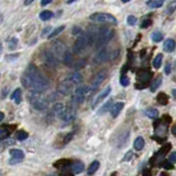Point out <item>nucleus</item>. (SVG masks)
I'll return each instance as SVG.
<instances>
[{
    "instance_id": "9b49d317",
    "label": "nucleus",
    "mask_w": 176,
    "mask_h": 176,
    "mask_svg": "<svg viewBox=\"0 0 176 176\" xmlns=\"http://www.w3.org/2000/svg\"><path fill=\"white\" fill-rule=\"evenodd\" d=\"M58 91L63 94L64 96H68L73 91V83L69 79H65L58 85Z\"/></svg>"
},
{
    "instance_id": "f8f14e48",
    "label": "nucleus",
    "mask_w": 176,
    "mask_h": 176,
    "mask_svg": "<svg viewBox=\"0 0 176 176\" xmlns=\"http://www.w3.org/2000/svg\"><path fill=\"white\" fill-rule=\"evenodd\" d=\"M105 78H106V73L105 72H99L98 74L95 76V78L92 79V81H91V86L89 87L90 92L97 90V88H98L99 86L101 85V83L105 80Z\"/></svg>"
},
{
    "instance_id": "f3484780",
    "label": "nucleus",
    "mask_w": 176,
    "mask_h": 176,
    "mask_svg": "<svg viewBox=\"0 0 176 176\" xmlns=\"http://www.w3.org/2000/svg\"><path fill=\"white\" fill-rule=\"evenodd\" d=\"M13 130V127H9V125H1L0 127V141L7 139L10 135L11 131Z\"/></svg>"
},
{
    "instance_id": "e433bc0d",
    "label": "nucleus",
    "mask_w": 176,
    "mask_h": 176,
    "mask_svg": "<svg viewBox=\"0 0 176 176\" xmlns=\"http://www.w3.org/2000/svg\"><path fill=\"white\" fill-rule=\"evenodd\" d=\"M120 84L122 86H124V87H127V86L130 84L129 77H128L127 75H122V76H121V78H120Z\"/></svg>"
},
{
    "instance_id": "3c124183",
    "label": "nucleus",
    "mask_w": 176,
    "mask_h": 176,
    "mask_svg": "<svg viewBox=\"0 0 176 176\" xmlns=\"http://www.w3.org/2000/svg\"><path fill=\"white\" fill-rule=\"evenodd\" d=\"M172 132H173V134H175L176 135V125H174L173 129H172Z\"/></svg>"
},
{
    "instance_id": "09e8293b",
    "label": "nucleus",
    "mask_w": 176,
    "mask_h": 176,
    "mask_svg": "<svg viewBox=\"0 0 176 176\" xmlns=\"http://www.w3.org/2000/svg\"><path fill=\"white\" fill-rule=\"evenodd\" d=\"M165 73H166V74H169V73H171V67H169L168 64H167L166 67H165Z\"/></svg>"
},
{
    "instance_id": "58836bf2",
    "label": "nucleus",
    "mask_w": 176,
    "mask_h": 176,
    "mask_svg": "<svg viewBox=\"0 0 176 176\" xmlns=\"http://www.w3.org/2000/svg\"><path fill=\"white\" fill-rule=\"evenodd\" d=\"M136 21H138V19H136L134 15H129L128 19H127L128 24H130V25H134V24L136 23Z\"/></svg>"
},
{
    "instance_id": "a19ab883",
    "label": "nucleus",
    "mask_w": 176,
    "mask_h": 176,
    "mask_svg": "<svg viewBox=\"0 0 176 176\" xmlns=\"http://www.w3.org/2000/svg\"><path fill=\"white\" fill-rule=\"evenodd\" d=\"M163 167H164L165 169H173L174 165L172 164L171 162H168V161H165V162L163 163Z\"/></svg>"
},
{
    "instance_id": "4be33fe9",
    "label": "nucleus",
    "mask_w": 176,
    "mask_h": 176,
    "mask_svg": "<svg viewBox=\"0 0 176 176\" xmlns=\"http://www.w3.org/2000/svg\"><path fill=\"white\" fill-rule=\"evenodd\" d=\"M63 62L65 65H67V66H73V62H74V58H73V54L72 53L69 52V51H67L66 52V54H65V56H64V58H63Z\"/></svg>"
},
{
    "instance_id": "0eeeda50",
    "label": "nucleus",
    "mask_w": 176,
    "mask_h": 176,
    "mask_svg": "<svg viewBox=\"0 0 176 176\" xmlns=\"http://www.w3.org/2000/svg\"><path fill=\"white\" fill-rule=\"evenodd\" d=\"M89 44V40H88L87 34H81L79 36H77L76 41L74 44V52L75 53H80L81 51H84Z\"/></svg>"
},
{
    "instance_id": "c9c22d12",
    "label": "nucleus",
    "mask_w": 176,
    "mask_h": 176,
    "mask_svg": "<svg viewBox=\"0 0 176 176\" xmlns=\"http://www.w3.org/2000/svg\"><path fill=\"white\" fill-rule=\"evenodd\" d=\"M167 100H168V98H167L166 95L163 94V92H161V94L157 96V101H158L160 103H162V105H166V103H167Z\"/></svg>"
},
{
    "instance_id": "6e6d98bb",
    "label": "nucleus",
    "mask_w": 176,
    "mask_h": 176,
    "mask_svg": "<svg viewBox=\"0 0 176 176\" xmlns=\"http://www.w3.org/2000/svg\"><path fill=\"white\" fill-rule=\"evenodd\" d=\"M47 176H58V175H56V174H54V173H52V174H48Z\"/></svg>"
},
{
    "instance_id": "20e7f679",
    "label": "nucleus",
    "mask_w": 176,
    "mask_h": 176,
    "mask_svg": "<svg viewBox=\"0 0 176 176\" xmlns=\"http://www.w3.org/2000/svg\"><path fill=\"white\" fill-rule=\"evenodd\" d=\"M91 21L98 22V23H108V24H117V19L110 13L106 12H96L92 13L89 17Z\"/></svg>"
},
{
    "instance_id": "6ab92c4d",
    "label": "nucleus",
    "mask_w": 176,
    "mask_h": 176,
    "mask_svg": "<svg viewBox=\"0 0 176 176\" xmlns=\"http://www.w3.org/2000/svg\"><path fill=\"white\" fill-rule=\"evenodd\" d=\"M99 166H100V163H99L98 161H94V162H92L91 164L89 165V167H88V169H87V174H88V175H89V176L94 175V174L96 173L97 171H98Z\"/></svg>"
},
{
    "instance_id": "412c9836",
    "label": "nucleus",
    "mask_w": 176,
    "mask_h": 176,
    "mask_svg": "<svg viewBox=\"0 0 176 176\" xmlns=\"http://www.w3.org/2000/svg\"><path fill=\"white\" fill-rule=\"evenodd\" d=\"M144 139L142 138V136H138V138L134 140V143H133V146L134 149L136 150V151H141V150L144 147Z\"/></svg>"
},
{
    "instance_id": "72a5a7b5",
    "label": "nucleus",
    "mask_w": 176,
    "mask_h": 176,
    "mask_svg": "<svg viewBox=\"0 0 176 176\" xmlns=\"http://www.w3.org/2000/svg\"><path fill=\"white\" fill-rule=\"evenodd\" d=\"M161 83H162V79H161V77H157L155 80L152 81V84H151V91H155V90L157 89L158 87H160Z\"/></svg>"
},
{
    "instance_id": "423d86ee",
    "label": "nucleus",
    "mask_w": 176,
    "mask_h": 176,
    "mask_svg": "<svg viewBox=\"0 0 176 176\" xmlns=\"http://www.w3.org/2000/svg\"><path fill=\"white\" fill-rule=\"evenodd\" d=\"M89 92H90L89 87H87V86H79V87H77L76 89H75L74 96H73L72 99L75 101L76 105H78V103H81L85 100L86 96H87Z\"/></svg>"
},
{
    "instance_id": "7c9ffc66",
    "label": "nucleus",
    "mask_w": 176,
    "mask_h": 176,
    "mask_svg": "<svg viewBox=\"0 0 176 176\" xmlns=\"http://www.w3.org/2000/svg\"><path fill=\"white\" fill-rule=\"evenodd\" d=\"M29 134L28 132L23 131V130H21V131H18L17 133H15V139L19 141H24L25 139H28Z\"/></svg>"
},
{
    "instance_id": "39448f33",
    "label": "nucleus",
    "mask_w": 176,
    "mask_h": 176,
    "mask_svg": "<svg viewBox=\"0 0 176 176\" xmlns=\"http://www.w3.org/2000/svg\"><path fill=\"white\" fill-rule=\"evenodd\" d=\"M67 47L65 46V44L61 41H56L53 43L52 45V51L51 52L53 53L55 57L57 58V61H63L64 56H65L66 52H67Z\"/></svg>"
},
{
    "instance_id": "4d7b16f0",
    "label": "nucleus",
    "mask_w": 176,
    "mask_h": 176,
    "mask_svg": "<svg viewBox=\"0 0 176 176\" xmlns=\"http://www.w3.org/2000/svg\"><path fill=\"white\" fill-rule=\"evenodd\" d=\"M1 53H2V45L0 44V54H1Z\"/></svg>"
},
{
    "instance_id": "5701e85b",
    "label": "nucleus",
    "mask_w": 176,
    "mask_h": 176,
    "mask_svg": "<svg viewBox=\"0 0 176 176\" xmlns=\"http://www.w3.org/2000/svg\"><path fill=\"white\" fill-rule=\"evenodd\" d=\"M69 80L72 81L73 84H79V83H81V80H83V76H81L80 73L76 72L73 75H70Z\"/></svg>"
},
{
    "instance_id": "bb28decb",
    "label": "nucleus",
    "mask_w": 176,
    "mask_h": 176,
    "mask_svg": "<svg viewBox=\"0 0 176 176\" xmlns=\"http://www.w3.org/2000/svg\"><path fill=\"white\" fill-rule=\"evenodd\" d=\"M145 114H146L149 118L151 119H155L158 117V111L154 108H149V109L145 110Z\"/></svg>"
},
{
    "instance_id": "aec40b11",
    "label": "nucleus",
    "mask_w": 176,
    "mask_h": 176,
    "mask_svg": "<svg viewBox=\"0 0 176 176\" xmlns=\"http://www.w3.org/2000/svg\"><path fill=\"white\" fill-rule=\"evenodd\" d=\"M11 99L12 101H14L15 103H20L21 102V99H22V91L20 88H17L11 94Z\"/></svg>"
},
{
    "instance_id": "ea45409f",
    "label": "nucleus",
    "mask_w": 176,
    "mask_h": 176,
    "mask_svg": "<svg viewBox=\"0 0 176 176\" xmlns=\"http://www.w3.org/2000/svg\"><path fill=\"white\" fill-rule=\"evenodd\" d=\"M72 33H73V35H81L83 34V30H81L79 26H74L73 28V31H72Z\"/></svg>"
},
{
    "instance_id": "37998d69",
    "label": "nucleus",
    "mask_w": 176,
    "mask_h": 176,
    "mask_svg": "<svg viewBox=\"0 0 176 176\" xmlns=\"http://www.w3.org/2000/svg\"><path fill=\"white\" fill-rule=\"evenodd\" d=\"M132 156H133V153H132V151H128L127 154L124 155V157H123V161H124V162H128V161L131 160Z\"/></svg>"
},
{
    "instance_id": "13d9d810",
    "label": "nucleus",
    "mask_w": 176,
    "mask_h": 176,
    "mask_svg": "<svg viewBox=\"0 0 176 176\" xmlns=\"http://www.w3.org/2000/svg\"><path fill=\"white\" fill-rule=\"evenodd\" d=\"M173 94H174V96L176 97V89H174V90H173Z\"/></svg>"
},
{
    "instance_id": "dca6fc26",
    "label": "nucleus",
    "mask_w": 176,
    "mask_h": 176,
    "mask_svg": "<svg viewBox=\"0 0 176 176\" xmlns=\"http://www.w3.org/2000/svg\"><path fill=\"white\" fill-rule=\"evenodd\" d=\"M123 107H124V103L123 102H116L114 105H112L111 109H110V113H111V116L113 117V118L118 117V114L121 112V110L123 109Z\"/></svg>"
},
{
    "instance_id": "cd10ccee",
    "label": "nucleus",
    "mask_w": 176,
    "mask_h": 176,
    "mask_svg": "<svg viewBox=\"0 0 176 176\" xmlns=\"http://www.w3.org/2000/svg\"><path fill=\"white\" fill-rule=\"evenodd\" d=\"M175 10H176V0H174V1L169 2V3L167 4L166 11H165V13L169 15V14H172V13H173Z\"/></svg>"
},
{
    "instance_id": "f03ea898",
    "label": "nucleus",
    "mask_w": 176,
    "mask_h": 176,
    "mask_svg": "<svg viewBox=\"0 0 176 176\" xmlns=\"http://www.w3.org/2000/svg\"><path fill=\"white\" fill-rule=\"evenodd\" d=\"M30 102L32 105V107L34 108L35 110H39V111H42V110H45L48 106V101L45 97L42 96V92L39 91H32L30 95Z\"/></svg>"
},
{
    "instance_id": "c756f323",
    "label": "nucleus",
    "mask_w": 176,
    "mask_h": 176,
    "mask_svg": "<svg viewBox=\"0 0 176 176\" xmlns=\"http://www.w3.org/2000/svg\"><path fill=\"white\" fill-rule=\"evenodd\" d=\"M162 61H163V54H157L155 58L153 59V66L155 68H160L161 65H162Z\"/></svg>"
},
{
    "instance_id": "5fc2aeb1",
    "label": "nucleus",
    "mask_w": 176,
    "mask_h": 176,
    "mask_svg": "<svg viewBox=\"0 0 176 176\" xmlns=\"http://www.w3.org/2000/svg\"><path fill=\"white\" fill-rule=\"evenodd\" d=\"M121 1H122V2H123V3H127V2L131 1V0H121Z\"/></svg>"
},
{
    "instance_id": "7ed1b4c3",
    "label": "nucleus",
    "mask_w": 176,
    "mask_h": 176,
    "mask_svg": "<svg viewBox=\"0 0 176 176\" xmlns=\"http://www.w3.org/2000/svg\"><path fill=\"white\" fill-rule=\"evenodd\" d=\"M112 36H113V31L110 30V29L102 28L100 30H98L97 39H96V47L97 48L102 47L103 45H106L112 39Z\"/></svg>"
},
{
    "instance_id": "f257e3e1",
    "label": "nucleus",
    "mask_w": 176,
    "mask_h": 176,
    "mask_svg": "<svg viewBox=\"0 0 176 176\" xmlns=\"http://www.w3.org/2000/svg\"><path fill=\"white\" fill-rule=\"evenodd\" d=\"M21 83L28 89H32V91L39 92L46 90L50 86L47 77L33 64H30L26 67L25 72L21 77Z\"/></svg>"
},
{
    "instance_id": "bf43d9fd",
    "label": "nucleus",
    "mask_w": 176,
    "mask_h": 176,
    "mask_svg": "<svg viewBox=\"0 0 176 176\" xmlns=\"http://www.w3.org/2000/svg\"><path fill=\"white\" fill-rule=\"evenodd\" d=\"M0 176H1V173H0Z\"/></svg>"
},
{
    "instance_id": "f704fd0d",
    "label": "nucleus",
    "mask_w": 176,
    "mask_h": 176,
    "mask_svg": "<svg viewBox=\"0 0 176 176\" xmlns=\"http://www.w3.org/2000/svg\"><path fill=\"white\" fill-rule=\"evenodd\" d=\"M150 73H147V72H142V73H140L139 74V76H138V78H139V80H142V81H146V80H149L150 79Z\"/></svg>"
},
{
    "instance_id": "a211bd4d",
    "label": "nucleus",
    "mask_w": 176,
    "mask_h": 176,
    "mask_svg": "<svg viewBox=\"0 0 176 176\" xmlns=\"http://www.w3.org/2000/svg\"><path fill=\"white\" fill-rule=\"evenodd\" d=\"M175 46H176V43L173 39H167L166 41L164 42L163 47H164V50L166 51V52H173V51L175 50Z\"/></svg>"
},
{
    "instance_id": "4c0bfd02",
    "label": "nucleus",
    "mask_w": 176,
    "mask_h": 176,
    "mask_svg": "<svg viewBox=\"0 0 176 176\" xmlns=\"http://www.w3.org/2000/svg\"><path fill=\"white\" fill-rule=\"evenodd\" d=\"M85 65H86V62L84 61V59H80V61H78L77 63H75V65H73V67H74L75 69H79V68H83Z\"/></svg>"
},
{
    "instance_id": "473e14b6",
    "label": "nucleus",
    "mask_w": 176,
    "mask_h": 176,
    "mask_svg": "<svg viewBox=\"0 0 176 176\" xmlns=\"http://www.w3.org/2000/svg\"><path fill=\"white\" fill-rule=\"evenodd\" d=\"M18 39L17 37H11L10 40L8 41V46H9V48L10 50H15L17 48V46H18Z\"/></svg>"
},
{
    "instance_id": "4468645a",
    "label": "nucleus",
    "mask_w": 176,
    "mask_h": 176,
    "mask_svg": "<svg viewBox=\"0 0 176 176\" xmlns=\"http://www.w3.org/2000/svg\"><path fill=\"white\" fill-rule=\"evenodd\" d=\"M70 171L73 172V174H80L84 172L85 166H84V163L80 161H74V162L70 163Z\"/></svg>"
},
{
    "instance_id": "ddd939ff",
    "label": "nucleus",
    "mask_w": 176,
    "mask_h": 176,
    "mask_svg": "<svg viewBox=\"0 0 176 176\" xmlns=\"http://www.w3.org/2000/svg\"><path fill=\"white\" fill-rule=\"evenodd\" d=\"M110 91H111V87H110V86H108V87L106 88V89H103L102 91H101L100 94H99L98 96L96 97V99H95V100L92 101L91 107H92V108H95L97 105H98L99 102H100V101H102L105 98H107V96L110 94Z\"/></svg>"
},
{
    "instance_id": "49530a36",
    "label": "nucleus",
    "mask_w": 176,
    "mask_h": 176,
    "mask_svg": "<svg viewBox=\"0 0 176 176\" xmlns=\"http://www.w3.org/2000/svg\"><path fill=\"white\" fill-rule=\"evenodd\" d=\"M53 0H41V6H47V4H50L51 2H52Z\"/></svg>"
},
{
    "instance_id": "1a4fd4ad",
    "label": "nucleus",
    "mask_w": 176,
    "mask_h": 176,
    "mask_svg": "<svg viewBox=\"0 0 176 176\" xmlns=\"http://www.w3.org/2000/svg\"><path fill=\"white\" fill-rule=\"evenodd\" d=\"M24 152L20 149H12L10 150V158H9V164L14 165L19 164L23 161Z\"/></svg>"
},
{
    "instance_id": "c03bdc74",
    "label": "nucleus",
    "mask_w": 176,
    "mask_h": 176,
    "mask_svg": "<svg viewBox=\"0 0 176 176\" xmlns=\"http://www.w3.org/2000/svg\"><path fill=\"white\" fill-rule=\"evenodd\" d=\"M51 31H52V28H51V26H46V28L44 29L43 31H42L41 35H42V36H45V35H48V34L51 33Z\"/></svg>"
},
{
    "instance_id": "603ef678",
    "label": "nucleus",
    "mask_w": 176,
    "mask_h": 176,
    "mask_svg": "<svg viewBox=\"0 0 176 176\" xmlns=\"http://www.w3.org/2000/svg\"><path fill=\"white\" fill-rule=\"evenodd\" d=\"M75 1H76V0H67V1H66V3L69 4V3H73V2H75Z\"/></svg>"
},
{
    "instance_id": "a878e982",
    "label": "nucleus",
    "mask_w": 176,
    "mask_h": 176,
    "mask_svg": "<svg viewBox=\"0 0 176 176\" xmlns=\"http://www.w3.org/2000/svg\"><path fill=\"white\" fill-rule=\"evenodd\" d=\"M53 18V12H51L50 10H44L40 13V19L42 21H47V20L52 19Z\"/></svg>"
},
{
    "instance_id": "9d476101",
    "label": "nucleus",
    "mask_w": 176,
    "mask_h": 176,
    "mask_svg": "<svg viewBox=\"0 0 176 176\" xmlns=\"http://www.w3.org/2000/svg\"><path fill=\"white\" fill-rule=\"evenodd\" d=\"M108 59H110V53L108 52L107 48L102 47L94 57V63L96 64H102L105 62H107Z\"/></svg>"
},
{
    "instance_id": "6e6552de",
    "label": "nucleus",
    "mask_w": 176,
    "mask_h": 176,
    "mask_svg": "<svg viewBox=\"0 0 176 176\" xmlns=\"http://www.w3.org/2000/svg\"><path fill=\"white\" fill-rule=\"evenodd\" d=\"M42 59H43L44 64L51 68H56L58 65V61L51 51H44L42 53Z\"/></svg>"
},
{
    "instance_id": "a18cd8bd",
    "label": "nucleus",
    "mask_w": 176,
    "mask_h": 176,
    "mask_svg": "<svg viewBox=\"0 0 176 176\" xmlns=\"http://www.w3.org/2000/svg\"><path fill=\"white\" fill-rule=\"evenodd\" d=\"M168 162H171L172 164H173V163H176V152H173V153L168 156Z\"/></svg>"
},
{
    "instance_id": "b1692460",
    "label": "nucleus",
    "mask_w": 176,
    "mask_h": 176,
    "mask_svg": "<svg viewBox=\"0 0 176 176\" xmlns=\"http://www.w3.org/2000/svg\"><path fill=\"white\" fill-rule=\"evenodd\" d=\"M146 6L152 9L160 8V7L163 6V0H149L146 2Z\"/></svg>"
},
{
    "instance_id": "8fccbe9b",
    "label": "nucleus",
    "mask_w": 176,
    "mask_h": 176,
    "mask_svg": "<svg viewBox=\"0 0 176 176\" xmlns=\"http://www.w3.org/2000/svg\"><path fill=\"white\" fill-rule=\"evenodd\" d=\"M3 119H4V113H3V112L0 111V122H1Z\"/></svg>"
},
{
    "instance_id": "2f4dec72",
    "label": "nucleus",
    "mask_w": 176,
    "mask_h": 176,
    "mask_svg": "<svg viewBox=\"0 0 176 176\" xmlns=\"http://www.w3.org/2000/svg\"><path fill=\"white\" fill-rule=\"evenodd\" d=\"M151 37L154 42H161L163 40V34L160 32V31H155V32L152 33Z\"/></svg>"
},
{
    "instance_id": "2eb2a0df",
    "label": "nucleus",
    "mask_w": 176,
    "mask_h": 176,
    "mask_svg": "<svg viewBox=\"0 0 176 176\" xmlns=\"http://www.w3.org/2000/svg\"><path fill=\"white\" fill-rule=\"evenodd\" d=\"M53 112L56 117H58L59 119H63L64 113H65V106L62 102H57L53 106Z\"/></svg>"
},
{
    "instance_id": "864d4df0",
    "label": "nucleus",
    "mask_w": 176,
    "mask_h": 176,
    "mask_svg": "<svg viewBox=\"0 0 176 176\" xmlns=\"http://www.w3.org/2000/svg\"><path fill=\"white\" fill-rule=\"evenodd\" d=\"M144 176H150V175H149V171H147V169L144 172Z\"/></svg>"
},
{
    "instance_id": "de8ad7c7",
    "label": "nucleus",
    "mask_w": 176,
    "mask_h": 176,
    "mask_svg": "<svg viewBox=\"0 0 176 176\" xmlns=\"http://www.w3.org/2000/svg\"><path fill=\"white\" fill-rule=\"evenodd\" d=\"M34 0H24V6H30Z\"/></svg>"
},
{
    "instance_id": "393cba45",
    "label": "nucleus",
    "mask_w": 176,
    "mask_h": 176,
    "mask_svg": "<svg viewBox=\"0 0 176 176\" xmlns=\"http://www.w3.org/2000/svg\"><path fill=\"white\" fill-rule=\"evenodd\" d=\"M64 29H65V25H61V26H58V28L55 29V30L51 31V33L47 35V39H50V40H51V39H53V37L56 36V35L61 34V33L64 31Z\"/></svg>"
},
{
    "instance_id": "79ce46f5",
    "label": "nucleus",
    "mask_w": 176,
    "mask_h": 176,
    "mask_svg": "<svg viewBox=\"0 0 176 176\" xmlns=\"http://www.w3.org/2000/svg\"><path fill=\"white\" fill-rule=\"evenodd\" d=\"M150 24H151V20H150V19H144L142 22H141V28L145 29V28H147Z\"/></svg>"
},
{
    "instance_id": "c85d7f7f",
    "label": "nucleus",
    "mask_w": 176,
    "mask_h": 176,
    "mask_svg": "<svg viewBox=\"0 0 176 176\" xmlns=\"http://www.w3.org/2000/svg\"><path fill=\"white\" fill-rule=\"evenodd\" d=\"M111 107H112V100L107 101V102H106L105 105H103L102 107L100 108V110H99V111H98V113H99V114H101V113H105V112H107L108 110H110V109H111Z\"/></svg>"
}]
</instances>
